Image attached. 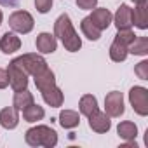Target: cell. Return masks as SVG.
Wrapping results in <instances>:
<instances>
[{"label":"cell","instance_id":"1","mask_svg":"<svg viewBox=\"0 0 148 148\" xmlns=\"http://www.w3.org/2000/svg\"><path fill=\"white\" fill-rule=\"evenodd\" d=\"M54 37H58L63 42L64 49L70 51V52H77L82 47V40H80L79 33L75 32V28H73L71 19H70L68 14H61L56 19V23H54Z\"/></svg>","mask_w":148,"mask_h":148},{"label":"cell","instance_id":"2","mask_svg":"<svg viewBox=\"0 0 148 148\" xmlns=\"http://www.w3.org/2000/svg\"><path fill=\"white\" fill-rule=\"evenodd\" d=\"M25 141L30 146L52 148V146L58 145V132L52 127H49V125H35V127H32V129L26 131Z\"/></svg>","mask_w":148,"mask_h":148},{"label":"cell","instance_id":"3","mask_svg":"<svg viewBox=\"0 0 148 148\" xmlns=\"http://www.w3.org/2000/svg\"><path fill=\"white\" fill-rule=\"evenodd\" d=\"M14 59L18 61V64L28 73V75H32V77H35L37 73H40L42 70L47 68V63H45V59H44L40 54L28 52V54H23V56H19V58H14Z\"/></svg>","mask_w":148,"mask_h":148},{"label":"cell","instance_id":"4","mask_svg":"<svg viewBox=\"0 0 148 148\" xmlns=\"http://www.w3.org/2000/svg\"><path fill=\"white\" fill-rule=\"evenodd\" d=\"M33 16L26 11H14L9 16V26L16 32V33H30L33 30Z\"/></svg>","mask_w":148,"mask_h":148},{"label":"cell","instance_id":"5","mask_svg":"<svg viewBox=\"0 0 148 148\" xmlns=\"http://www.w3.org/2000/svg\"><path fill=\"white\" fill-rule=\"evenodd\" d=\"M129 101H131L132 110L138 115H141V117L148 115V89H145L141 86H134L129 91Z\"/></svg>","mask_w":148,"mask_h":148},{"label":"cell","instance_id":"6","mask_svg":"<svg viewBox=\"0 0 148 148\" xmlns=\"http://www.w3.org/2000/svg\"><path fill=\"white\" fill-rule=\"evenodd\" d=\"M7 75H9V84L11 87L16 91H23L28 87V73L18 64L16 59H12L9 63V68H7Z\"/></svg>","mask_w":148,"mask_h":148},{"label":"cell","instance_id":"7","mask_svg":"<svg viewBox=\"0 0 148 148\" xmlns=\"http://www.w3.org/2000/svg\"><path fill=\"white\" fill-rule=\"evenodd\" d=\"M124 112H125V108H124V96H122V92H119V91L108 92L106 98H105V113L108 117L117 119V117L124 115Z\"/></svg>","mask_w":148,"mask_h":148},{"label":"cell","instance_id":"8","mask_svg":"<svg viewBox=\"0 0 148 148\" xmlns=\"http://www.w3.org/2000/svg\"><path fill=\"white\" fill-rule=\"evenodd\" d=\"M87 119H89V127H91L94 132H98V134L108 132L110 127H112V120H110V117H108L105 112L96 110V112H94L92 115H89Z\"/></svg>","mask_w":148,"mask_h":148},{"label":"cell","instance_id":"9","mask_svg":"<svg viewBox=\"0 0 148 148\" xmlns=\"http://www.w3.org/2000/svg\"><path fill=\"white\" fill-rule=\"evenodd\" d=\"M112 19H113L117 30H129V28L132 26V9H131L129 5L122 4V5L117 9L115 16H113Z\"/></svg>","mask_w":148,"mask_h":148},{"label":"cell","instance_id":"10","mask_svg":"<svg viewBox=\"0 0 148 148\" xmlns=\"http://www.w3.org/2000/svg\"><path fill=\"white\" fill-rule=\"evenodd\" d=\"M112 12L108 11V9H105V7H99V9H94L92 12H91V16H89V19H91V23L99 30V32H103V30H106L110 25H112Z\"/></svg>","mask_w":148,"mask_h":148},{"label":"cell","instance_id":"11","mask_svg":"<svg viewBox=\"0 0 148 148\" xmlns=\"http://www.w3.org/2000/svg\"><path fill=\"white\" fill-rule=\"evenodd\" d=\"M35 45H37V51L42 52V54H52L58 47V42H56V37L47 33V32H42L37 35V40H35Z\"/></svg>","mask_w":148,"mask_h":148},{"label":"cell","instance_id":"12","mask_svg":"<svg viewBox=\"0 0 148 148\" xmlns=\"http://www.w3.org/2000/svg\"><path fill=\"white\" fill-rule=\"evenodd\" d=\"M19 49H21V38L16 33L7 32L2 35V38H0V51L4 54H12Z\"/></svg>","mask_w":148,"mask_h":148},{"label":"cell","instance_id":"13","mask_svg":"<svg viewBox=\"0 0 148 148\" xmlns=\"http://www.w3.org/2000/svg\"><path fill=\"white\" fill-rule=\"evenodd\" d=\"M18 108L14 106H7L4 110H0V125L4 129H14L19 122V115H18Z\"/></svg>","mask_w":148,"mask_h":148},{"label":"cell","instance_id":"14","mask_svg":"<svg viewBox=\"0 0 148 148\" xmlns=\"http://www.w3.org/2000/svg\"><path fill=\"white\" fill-rule=\"evenodd\" d=\"M42 98H44V101H45L49 106H52V108H59V106L63 105V101H64L63 91H61L58 86H51L49 89L42 91Z\"/></svg>","mask_w":148,"mask_h":148},{"label":"cell","instance_id":"15","mask_svg":"<svg viewBox=\"0 0 148 148\" xmlns=\"http://www.w3.org/2000/svg\"><path fill=\"white\" fill-rule=\"evenodd\" d=\"M35 79V86H37V89L42 92V91H45V89H49L51 86H56V77H54V71L47 66L45 70H42L40 73H37V75L33 77Z\"/></svg>","mask_w":148,"mask_h":148},{"label":"cell","instance_id":"16","mask_svg":"<svg viewBox=\"0 0 148 148\" xmlns=\"http://www.w3.org/2000/svg\"><path fill=\"white\" fill-rule=\"evenodd\" d=\"M132 25L139 30L148 28V7H146V4L136 5L132 9Z\"/></svg>","mask_w":148,"mask_h":148},{"label":"cell","instance_id":"17","mask_svg":"<svg viewBox=\"0 0 148 148\" xmlns=\"http://www.w3.org/2000/svg\"><path fill=\"white\" fill-rule=\"evenodd\" d=\"M79 108H80V113H82V115H86V117L92 115L96 110H99V108H98V99H96V96H92V94H84V96L80 98Z\"/></svg>","mask_w":148,"mask_h":148},{"label":"cell","instance_id":"18","mask_svg":"<svg viewBox=\"0 0 148 148\" xmlns=\"http://www.w3.org/2000/svg\"><path fill=\"white\" fill-rule=\"evenodd\" d=\"M117 132H119V136H120L122 139L131 141V139H136V136H138V127H136L134 122L124 120V122H120V124L117 125Z\"/></svg>","mask_w":148,"mask_h":148},{"label":"cell","instance_id":"19","mask_svg":"<svg viewBox=\"0 0 148 148\" xmlns=\"http://www.w3.org/2000/svg\"><path fill=\"white\" fill-rule=\"evenodd\" d=\"M59 124L64 129H73V127H77L80 124V115L77 112H73V110H63L59 113Z\"/></svg>","mask_w":148,"mask_h":148},{"label":"cell","instance_id":"20","mask_svg":"<svg viewBox=\"0 0 148 148\" xmlns=\"http://www.w3.org/2000/svg\"><path fill=\"white\" fill-rule=\"evenodd\" d=\"M32 103H35V98H33V94H32L28 89L16 91L14 99H12V106H14V108L23 110V108H26V106H28V105H32Z\"/></svg>","mask_w":148,"mask_h":148},{"label":"cell","instance_id":"21","mask_svg":"<svg viewBox=\"0 0 148 148\" xmlns=\"http://www.w3.org/2000/svg\"><path fill=\"white\" fill-rule=\"evenodd\" d=\"M127 51L136 56H146L148 54V38L146 37H134V40L129 44Z\"/></svg>","mask_w":148,"mask_h":148},{"label":"cell","instance_id":"22","mask_svg":"<svg viewBox=\"0 0 148 148\" xmlns=\"http://www.w3.org/2000/svg\"><path fill=\"white\" fill-rule=\"evenodd\" d=\"M21 112H23V119H25L26 122H37V120H42V119H44V115H45L44 108H42V106H38V105H35V103L28 105V106H26V108H23Z\"/></svg>","mask_w":148,"mask_h":148},{"label":"cell","instance_id":"23","mask_svg":"<svg viewBox=\"0 0 148 148\" xmlns=\"http://www.w3.org/2000/svg\"><path fill=\"white\" fill-rule=\"evenodd\" d=\"M127 54H129L127 45H124V44L119 42V40H113V44L110 45V58H112V61L122 63V61H125Z\"/></svg>","mask_w":148,"mask_h":148},{"label":"cell","instance_id":"24","mask_svg":"<svg viewBox=\"0 0 148 148\" xmlns=\"http://www.w3.org/2000/svg\"><path fill=\"white\" fill-rule=\"evenodd\" d=\"M80 30H82V33H84L89 40H99V37H101V32L91 23L89 16L82 19V23H80Z\"/></svg>","mask_w":148,"mask_h":148},{"label":"cell","instance_id":"25","mask_svg":"<svg viewBox=\"0 0 148 148\" xmlns=\"http://www.w3.org/2000/svg\"><path fill=\"white\" fill-rule=\"evenodd\" d=\"M134 73L141 80H148V61H141L134 66Z\"/></svg>","mask_w":148,"mask_h":148},{"label":"cell","instance_id":"26","mask_svg":"<svg viewBox=\"0 0 148 148\" xmlns=\"http://www.w3.org/2000/svg\"><path fill=\"white\" fill-rule=\"evenodd\" d=\"M35 7L40 14H45L52 7V0H35Z\"/></svg>","mask_w":148,"mask_h":148},{"label":"cell","instance_id":"27","mask_svg":"<svg viewBox=\"0 0 148 148\" xmlns=\"http://www.w3.org/2000/svg\"><path fill=\"white\" fill-rule=\"evenodd\" d=\"M79 9H84V11H92L98 4V0H75Z\"/></svg>","mask_w":148,"mask_h":148},{"label":"cell","instance_id":"28","mask_svg":"<svg viewBox=\"0 0 148 148\" xmlns=\"http://www.w3.org/2000/svg\"><path fill=\"white\" fill-rule=\"evenodd\" d=\"M9 86V75H7V70L0 68V89H5Z\"/></svg>","mask_w":148,"mask_h":148},{"label":"cell","instance_id":"29","mask_svg":"<svg viewBox=\"0 0 148 148\" xmlns=\"http://www.w3.org/2000/svg\"><path fill=\"white\" fill-rule=\"evenodd\" d=\"M18 2V0H0V4L2 5H14Z\"/></svg>","mask_w":148,"mask_h":148},{"label":"cell","instance_id":"30","mask_svg":"<svg viewBox=\"0 0 148 148\" xmlns=\"http://www.w3.org/2000/svg\"><path fill=\"white\" fill-rule=\"evenodd\" d=\"M132 2H134L136 5H141V4H146V0H132Z\"/></svg>","mask_w":148,"mask_h":148},{"label":"cell","instance_id":"31","mask_svg":"<svg viewBox=\"0 0 148 148\" xmlns=\"http://www.w3.org/2000/svg\"><path fill=\"white\" fill-rule=\"evenodd\" d=\"M2 19H4V14H2V11H0V25H2Z\"/></svg>","mask_w":148,"mask_h":148}]
</instances>
